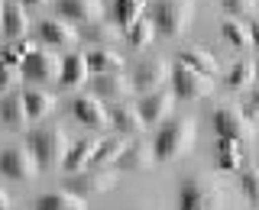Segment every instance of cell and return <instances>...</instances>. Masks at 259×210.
Returning a JSON list of instances; mask_svg holds the SVG:
<instances>
[{"label": "cell", "instance_id": "obj_19", "mask_svg": "<svg viewBox=\"0 0 259 210\" xmlns=\"http://www.w3.org/2000/svg\"><path fill=\"white\" fill-rule=\"evenodd\" d=\"M39 32H42V39L49 45H71L78 39L75 26H68L65 20H42L39 23Z\"/></svg>", "mask_w": 259, "mask_h": 210}, {"label": "cell", "instance_id": "obj_36", "mask_svg": "<svg viewBox=\"0 0 259 210\" xmlns=\"http://www.w3.org/2000/svg\"><path fill=\"white\" fill-rule=\"evenodd\" d=\"M224 10L230 16H243V13H253V0H224Z\"/></svg>", "mask_w": 259, "mask_h": 210}, {"label": "cell", "instance_id": "obj_7", "mask_svg": "<svg viewBox=\"0 0 259 210\" xmlns=\"http://www.w3.org/2000/svg\"><path fill=\"white\" fill-rule=\"evenodd\" d=\"M113 184H117V175H110V172H71L65 188L81 194V197H94V194L110 191Z\"/></svg>", "mask_w": 259, "mask_h": 210}, {"label": "cell", "instance_id": "obj_25", "mask_svg": "<svg viewBox=\"0 0 259 210\" xmlns=\"http://www.w3.org/2000/svg\"><path fill=\"white\" fill-rule=\"evenodd\" d=\"M110 120H113V126H117L120 133H143L146 129V120H143L140 107H117Z\"/></svg>", "mask_w": 259, "mask_h": 210}, {"label": "cell", "instance_id": "obj_22", "mask_svg": "<svg viewBox=\"0 0 259 210\" xmlns=\"http://www.w3.org/2000/svg\"><path fill=\"white\" fill-rule=\"evenodd\" d=\"M217 165H221L224 172H237V168L243 165L240 139H227V136H221V142H217Z\"/></svg>", "mask_w": 259, "mask_h": 210}, {"label": "cell", "instance_id": "obj_20", "mask_svg": "<svg viewBox=\"0 0 259 210\" xmlns=\"http://www.w3.org/2000/svg\"><path fill=\"white\" fill-rule=\"evenodd\" d=\"M182 62H185V65H191V68H198V71H204V75H210V78L221 71L217 59L207 52V48H201V45H188V48H182Z\"/></svg>", "mask_w": 259, "mask_h": 210}, {"label": "cell", "instance_id": "obj_18", "mask_svg": "<svg viewBox=\"0 0 259 210\" xmlns=\"http://www.w3.org/2000/svg\"><path fill=\"white\" fill-rule=\"evenodd\" d=\"M88 75H91V65H88V55H81V52H71L68 59H65L62 65V84L65 87H75L81 84V81H88Z\"/></svg>", "mask_w": 259, "mask_h": 210}, {"label": "cell", "instance_id": "obj_21", "mask_svg": "<svg viewBox=\"0 0 259 210\" xmlns=\"http://www.w3.org/2000/svg\"><path fill=\"white\" fill-rule=\"evenodd\" d=\"M97 145H101L97 139H81V142H75V145L68 149V155H65V162H62V165L68 168V172H81V168H84L88 162L94 159Z\"/></svg>", "mask_w": 259, "mask_h": 210}, {"label": "cell", "instance_id": "obj_8", "mask_svg": "<svg viewBox=\"0 0 259 210\" xmlns=\"http://www.w3.org/2000/svg\"><path fill=\"white\" fill-rule=\"evenodd\" d=\"M62 65L65 59H59L55 52H36L20 68H23V78L29 81H52V78H62Z\"/></svg>", "mask_w": 259, "mask_h": 210}, {"label": "cell", "instance_id": "obj_9", "mask_svg": "<svg viewBox=\"0 0 259 210\" xmlns=\"http://www.w3.org/2000/svg\"><path fill=\"white\" fill-rule=\"evenodd\" d=\"M140 113H143V120H146V126H156V123H165L168 117H172V107H175V94H168V91H149L143 97L140 103Z\"/></svg>", "mask_w": 259, "mask_h": 210}, {"label": "cell", "instance_id": "obj_39", "mask_svg": "<svg viewBox=\"0 0 259 210\" xmlns=\"http://www.w3.org/2000/svg\"><path fill=\"white\" fill-rule=\"evenodd\" d=\"M256 75H259V68H256Z\"/></svg>", "mask_w": 259, "mask_h": 210}, {"label": "cell", "instance_id": "obj_26", "mask_svg": "<svg viewBox=\"0 0 259 210\" xmlns=\"http://www.w3.org/2000/svg\"><path fill=\"white\" fill-rule=\"evenodd\" d=\"M84 39L88 42H97V45H110L120 39V29L104 23V20H94V23H84Z\"/></svg>", "mask_w": 259, "mask_h": 210}, {"label": "cell", "instance_id": "obj_27", "mask_svg": "<svg viewBox=\"0 0 259 210\" xmlns=\"http://www.w3.org/2000/svg\"><path fill=\"white\" fill-rule=\"evenodd\" d=\"M123 149H126V142L120 139V136H113V139H104L101 145H97V152H94L91 165L104 168V165H110V162H120V155H123Z\"/></svg>", "mask_w": 259, "mask_h": 210}, {"label": "cell", "instance_id": "obj_31", "mask_svg": "<svg viewBox=\"0 0 259 210\" xmlns=\"http://www.w3.org/2000/svg\"><path fill=\"white\" fill-rule=\"evenodd\" d=\"M39 48H36V42L32 39H26V36H20V42H13V45H7V52H4V62H26L29 55H36Z\"/></svg>", "mask_w": 259, "mask_h": 210}, {"label": "cell", "instance_id": "obj_6", "mask_svg": "<svg viewBox=\"0 0 259 210\" xmlns=\"http://www.w3.org/2000/svg\"><path fill=\"white\" fill-rule=\"evenodd\" d=\"M0 168H4L7 178H20V181H26V178L39 175V159L36 152L29 149V145H10V149L4 152V159H0Z\"/></svg>", "mask_w": 259, "mask_h": 210}, {"label": "cell", "instance_id": "obj_13", "mask_svg": "<svg viewBox=\"0 0 259 210\" xmlns=\"http://www.w3.org/2000/svg\"><path fill=\"white\" fill-rule=\"evenodd\" d=\"M0 117H4V126L10 129V133H26V126L32 120V113L26 107V94H10L7 97Z\"/></svg>", "mask_w": 259, "mask_h": 210}, {"label": "cell", "instance_id": "obj_5", "mask_svg": "<svg viewBox=\"0 0 259 210\" xmlns=\"http://www.w3.org/2000/svg\"><path fill=\"white\" fill-rule=\"evenodd\" d=\"M172 84L182 100H204V97L214 94V78L191 68V65H185V62H178V68L172 71Z\"/></svg>", "mask_w": 259, "mask_h": 210}, {"label": "cell", "instance_id": "obj_33", "mask_svg": "<svg viewBox=\"0 0 259 210\" xmlns=\"http://www.w3.org/2000/svg\"><path fill=\"white\" fill-rule=\"evenodd\" d=\"M253 75H256V68L249 62H240V65H233L230 68V75H227V84L233 87V91H240V87H246L249 81H253Z\"/></svg>", "mask_w": 259, "mask_h": 210}, {"label": "cell", "instance_id": "obj_17", "mask_svg": "<svg viewBox=\"0 0 259 210\" xmlns=\"http://www.w3.org/2000/svg\"><path fill=\"white\" fill-rule=\"evenodd\" d=\"M88 197H81V194H75V191H49V194H42V197L36 200V207H42V210H84L88 204H84Z\"/></svg>", "mask_w": 259, "mask_h": 210}, {"label": "cell", "instance_id": "obj_38", "mask_svg": "<svg viewBox=\"0 0 259 210\" xmlns=\"http://www.w3.org/2000/svg\"><path fill=\"white\" fill-rule=\"evenodd\" d=\"M26 4H36V7H42V4H49V0H26Z\"/></svg>", "mask_w": 259, "mask_h": 210}, {"label": "cell", "instance_id": "obj_2", "mask_svg": "<svg viewBox=\"0 0 259 210\" xmlns=\"http://www.w3.org/2000/svg\"><path fill=\"white\" fill-rule=\"evenodd\" d=\"M26 145H29L32 152H36V159H39V165H42V168H55V165H62L65 155H68V149H71V142H68V136H65V129H62V126H42V129H32Z\"/></svg>", "mask_w": 259, "mask_h": 210}, {"label": "cell", "instance_id": "obj_37", "mask_svg": "<svg viewBox=\"0 0 259 210\" xmlns=\"http://www.w3.org/2000/svg\"><path fill=\"white\" fill-rule=\"evenodd\" d=\"M249 39H253V45H259V20L249 23Z\"/></svg>", "mask_w": 259, "mask_h": 210}, {"label": "cell", "instance_id": "obj_34", "mask_svg": "<svg viewBox=\"0 0 259 210\" xmlns=\"http://www.w3.org/2000/svg\"><path fill=\"white\" fill-rule=\"evenodd\" d=\"M243 194H246L253 204H259V168H253V172L243 175Z\"/></svg>", "mask_w": 259, "mask_h": 210}, {"label": "cell", "instance_id": "obj_10", "mask_svg": "<svg viewBox=\"0 0 259 210\" xmlns=\"http://www.w3.org/2000/svg\"><path fill=\"white\" fill-rule=\"evenodd\" d=\"M133 91H136V81L123 78V71H110V75L94 78V94L101 100H126Z\"/></svg>", "mask_w": 259, "mask_h": 210}, {"label": "cell", "instance_id": "obj_1", "mask_svg": "<svg viewBox=\"0 0 259 210\" xmlns=\"http://www.w3.org/2000/svg\"><path fill=\"white\" fill-rule=\"evenodd\" d=\"M194 145V120L188 117H168L165 126L156 136V159L159 162H172L178 155H185Z\"/></svg>", "mask_w": 259, "mask_h": 210}, {"label": "cell", "instance_id": "obj_23", "mask_svg": "<svg viewBox=\"0 0 259 210\" xmlns=\"http://www.w3.org/2000/svg\"><path fill=\"white\" fill-rule=\"evenodd\" d=\"M88 65L97 75H110V71H123V55L113 52V48H97L88 55Z\"/></svg>", "mask_w": 259, "mask_h": 210}, {"label": "cell", "instance_id": "obj_11", "mask_svg": "<svg viewBox=\"0 0 259 210\" xmlns=\"http://www.w3.org/2000/svg\"><path fill=\"white\" fill-rule=\"evenodd\" d=\"M214 129L227 139H243V136H249V129L253 123L246 120V113L243 110H233V107H224L214 113Z\"/></svg>", "mask_w": 259, "mask_h": 210}, {"label": "cell", "instance_id": "obj_32", "mask_svg": "<svg viewBox=\"0 0 259 210\" xmlns=\"http://www.w3.org/2000/svg\"><path fill=\"white\" fill-rule=\"evenodd\" d=\"M152 32H156V23H152V20H136L133 26L126 29V36H130V42H133V45L143 48V45H149Z\"/></svg>", "mask_w": 259, "mask_h": 210}, {"label": "cell", "instance_id": "obj_29", "mask_svg": "<svg viewBox=\"0 0 259 210\" xmlns=\"http://www.w3.org/2000/svg\"><path fill=\"white\" fill-rule=\"evenodd\" d=\"M221 36L227 39V42H233L237 48H246L249 42H253V39H249V26H243V23H237L233 16L221 23Z\"/></svg>", "mask_w": 259, "mask_h": 210}, {"label": "cell", "instance_id": "obj_14", "mask_svg": "<svg viewBox=\"0 0 259 210\" xmlns=\"http://www.w3.org/2000/svg\"><path fill=\"white\" fill-rule=\"evenodd\" d=\"M71 113H75V117L81 120V123L84 126H91V129H97V126H107V110H104V103L97 100V97H75V100H71Z\"/></svg>", "mask_w": 259, "mask_h": 210}, {"label": "cell", "instance_id": "obj_3", "mask_svg": "<svg viewBox=\"0 0 259 210\" xmlns=\"http://www.w3.org/2000/svg\"><path fill=\"white\" fill-rule=\"evenodd\" d=\"M178 200L188 210H204V207H224V188L210 175H191L178 188Z\"/></svg>", "mask_w": 259, "mask_h": 210}, {"label": "cell", "instance_id": "obj_12", "mask_svg": "<svg viewBox=\"0 0 259 210\" xmlns=\"http://www.w3.org/2000/svg\"><path fill=\"white\" fill-rule=\"evenodd\" d=\"M55 10H59V16H65L71 23H94V20H101L104 4L101 0H59Z\"/></svg>", "mask_w": 259, "mask_h": 210}, {"label": "cell", "instance_id": "obj_30", "mask_svg": "<svg viewBox=\"0 0 259 210\" xmlns=\"http://www.w3.org/2000/svg\"><path fill=\"white\" fill-rule=\"evenodd\" d=\"M26 107L32 113V120H39V117H46V113L55 110V97L46 94V91H26Z\"/></svg>", "mask_w": 259, "mask_h": 210}, {"label": "cell", "instance_id": "obj_4", "mask_svg": "<svg viewBox=\"0 0 259 210\" xmlns=\"http://www.w3.org/2000/svg\"><path fill=\"white\" fill-rule=\"evenodd\" d=\"M191 20H194L191 0H162V4H156V16H152L162 36H182L191 26Z\"/></svg>", "mask_w": 259, "mask_h": 210}, {"label": "cell", "instance_id": "obj_28", "mask_svg": "<svg viewBox=\"0 0 259 210\" xmlns=\"http://www.w3.org/2000/svg\"><path fill=\"white\" fill-rule=\"evenodd\" d=\"M143 7H146V0H117V4H113V16H117L120 26H126V29H130L136 20H140Z\"/></svg>", "mask_w": 259, "mask_h": 210}, {"label": "cell", "instance_id": "obj_24", "mask_svg": "<svg viewBox=\"0 0 259 210\" xmlns=\"http://www.w3.org/2000/svg\"><path fill=\"white\" fill-rule=\"evenodd\" d=\"M4 29L7 36H26L29 29V13L23 4H7L4 7Z\"/></svg>", "mask_w": 259, "mask_h": 210}, {"label": "cell", "instance_id": "obj_16", "mask_svg": "<svg viewBox=\"0 0 259 210\" xmlns=\"http://www.w3.org/2000/svg\"><path fill=\"white\" fill-rule=\"evenodd\" d=\"M152 162H156V145L133 142V145H126L123 155H120V168H126V172H143Z\"/></svg>", "mask_w": 259, "mask_h": 210}, {"label": "cell", "instance_id": "obj_15", "mask_svg": "<svg viewBox=\"0 0 259 210\" xmlns=\"http://www.w3.org/2000/svg\"><path fill=\"white\" fill-rule=\"evenodd\" d=\"M136 87L140 91H159V84L165 78H172L168 75V65L162 62V59H149V62H143L140 68H136Z\"/></svg>", "mask_w": 259, "mask_h": 210}, {"label": "cell", "instance_id": "obj_35", "mask_svg": "<svg viewBox=\"0 0 259 210\" xmlns=\"http://www.w3.org/2000/svg\"><path fill=\"white\" fill-rule=\"evenodd\" d=\"M243 113H246V120L253 126H259V87H253L246 97V103H243Z\"/></svg>", "mask_w": 259, "mask_h": 210}]
</instances>
